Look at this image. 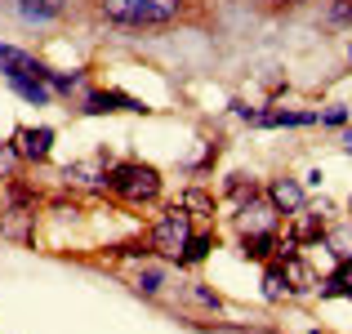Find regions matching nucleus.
Listing matches in <instances>:
<instances>
[{"instance_id": "f257e3e1", "label": "nucleus", "mask_w": 352, "mask_h": 334, "mask_svg": "<svg viewBox=\"0 0 352 334\" xmlns=\"http://www.w3.org/2000/svg\"><path fill=\"white\" fill-rule=\"evenodd\" d=\"M103 18L125 27H156V23H174L183 14V0H103Z\"/></svg>"}, {"instance_id": "f03ea898", "label": "nucleus", "mask_w": 352, "mask_h": 334, "mask_svg": "<svg viewBox=\"0 0 352 334\" xmlns=\"http://www.w3.org/2000/svg\"><path fill=\"white\" fill-rule=\"evenodd\" d=\"M107 183H112V192H116V197L138 201V205H143V201H152L156 192H161V179H156V170H152V165H116Z\"/></svg>"}, {"instance_id": "7ed1b4c3", "label": "nucleus", "mask_w": 352, "mask_h": 334, "mask_svg": "<svg viewBox=\"0 0 352 334\" xmlns=\"http://www.w3.org/2000/svg\"><path fill=\"white\" fill-rule=\"evenodd\" d=\"M188 241H192V232H188V210H183V205L165 210L161 223L152 227V249H156V254H165V258H183Z\"/></svg>"}, {"instance_id": "20e7f679", "label": "nucleus", "mask_w": 352, "mask_h": 334, "mask_svg": "<svg viewBox=\"0 0 352 334\" xmlns=\"http://www.w3.org/2000/svg\"><path fill=\"white\" fill-rule=\"evenodd\" d=\"M241 232H245V236H272L276 232V205L250 197L245 205H241Z\"/></svg>"}, {"instance_id": "39448f33", "label": "nucleus", "mask_w": 352, "mask_h": 334, "mask_svg": "<svg viewBox=\"0 0 352 334\" xmlns=\"http://www.w3.org/2000/svg\"><path fill=\"white\" fill-rule=\"evenodd\" d=\"M18 156H27V161H45L50 156V147H54V129H23L18 134Z\"/></svg>"}, {"instance_id": "423d86ee", "label": "nucleus", "mask_w": 352, "mask_h": 334, "mask_svg": "<svg viewBox=\"0 0 352 334\" xmlns=\"http://www.w3.org/2000/svg\"><path fill=\"white\" fill-rule=\"evenodd\" d=\"M272 205L285 210V214H299V210H303V188L294 179H276L272 183Z\"/></svg>"}, {"instance_id": "0eeeda50", "label": "nucleus", "mask_w": 352, "mask_h": 334, "mask_svg": "<svg viewBox=\"0 0 352 334\" xmlns=\"http://www.w3.org/2000/svg\"><path fill=\"white\" fill-rule=\"evenodd\" d=\"M63 9H67V0H18V14H23L27 23H50Z\"/></svg>"}, {"instance_id": "6e6552de", "label": "nucleus", "mask_w": 352, "mask_h": 334, "mask_svg": "<svg viewBox=\"0 0 352 334\" xmlns=\"http://www.w3.org/2000/svg\"><path fill=\"white\" fill-rule=\"evenodd\" d=\"M281 276H285V285H290L294 294H303V290H312V272L299 263L294 254H285V263H281Z\"/></svg>"}, {"instance_id": "1a4fd4ad", "label": "nucleus", "mask_w": 352, "mask_h": 334, "mask_svg": "<svg viewBox=\"0 0 352 334\" xmlns=\"http://www.w3.org/2000/svg\"><path fill=\"white\" fill-rule=\"evenodd\" d=\"M14 89L18 94L27 98V103H50V85H45V80H36V76H14Z\"/></svg>"}, {"instance_id": "9d476101", "label": "nucleus", "mask_w": 352, "mask_h": 334, "mask_svg": "<svg viewBox=\"0 0 352 334\" xmlns=\"http://www.w3.org/2000/svg\"><path fill=\"white\" fill-rule=\"evenodd\" d=\"M116 107L143 111V103H134V98H125V94H89V111H116Z\"/></svg>"}, {"instance_id": "9b49d317", "label": "nucleus", "mask_w": 352, "mask_h": 334, "mask_svg": "<svg viewBox=\"0 0 352 334\" xmlns=\"http://www.w3.org/2000/svg\"><path fill=\"white\" fill-rule=\"evenodd\" d=\"M258 120V125H312L317 116H308V111H267V116H250Z\"/></svg>"}, {"instance_id": "f8f14e48", "label": "nucleus", "mask_w": 352, "mask_h": 334, "mask_svg": "<svg viewBox=\"0 0 352 334\" xmlns=\"http://www.w3.org/2000/svg\"><path fill=\"white\" fill-rule=\"evenodd\" d=\"M179 205L188 210V214H214V201H210L206 192H197V188H192V192H183V201H179Z\"/></svg>"}, {"instance_id": "ddd939ff", "label": "nucleus", "mask_w": 352, "mask_h": 334, "mask_svg": "<svg viewBox=\"0 0 352 334\" xmlns=\"http://www.w3.org/2000/svg\"><path fill=\"white\" fill-rule=\"evenodd\" d=\"M14 170H18V147L14 143H0V183L14 179Z\"/></svg>"}, {"instance_id": "4468645a", "label": "nucleus", "mask_w": 352, "mask_h": 334, "mask_svg": "<svg viewBox=\"0 0 352 334\" xmlns=\"http://www.w3.org/2000/svg\"><path fill=\"white\" fill-rule=\"evenodd\" d=\"M330 294H352V258L330 276Z\"/></svg>"}, {"instance_id": "2eb2a0df", "label": "nucleus", "mask_w": 352, "mask_h": 334, "mask_svg": "<svg viewBox=\"0 0 352 334\" xmlns=\"http://www.w3.org/2000/svg\"><path fill=\"white\" fill-rule=\"evenodd\" d=\"M281 290H285L281 267H267V276H263V294H267V299H281Z\"/></svg>"}, {"instance_id": "dca6fc26", "label": "nucleus", "mask_w": 352, "mask_h": 334, "mask_svg": "<svg viewBox=\"0 0 352 334\" xmlns=\"http://www.w3.org/2000/svg\"><path fill=\"white\" fill-rule=\"evenodd\" d=\"M206 249H210V241H206V236H197V241H188L183 258H188V263H197V258H206Z\"/></svg>"}, {"instance_id": "f3484780", "label": "nucleus", "mask_w": 352, "mask_h": 334, "mask_svg": "<svg viewBox=\"0 0 352 334\" xmlns=\"http://www.w3.org/2000/svg\"><path fill=\"white\" fill-rule=\"evenodd\" d=\"M330 23H352V0H335L330 5Z\"/></svg>"}, {"instance_id": "a211bd4d", "label": "nucleus", "mask_w": 352, "mask_h": 334, "mask_svg": "<svg viewBox=\"0 0 352 334\" xmlns=\"http://www.w3.org/2000/svg\"><path fill=\"white\" fill-rule=\"evenodd\" d=\"M156 285H161V272H143V276H138V290H147V294H152Z\"/></svg>"}, {"instance_id": "6ab92c4d", "label": "nucleus", "mask_w": 352, "mask_h": 334, "mask_svg": "<svg viewBox=\"0 0 352 334\" xmlns=\"http://www.w3.org/2000/svg\"><path fill=\"white\" fill-rule=\"evenodd\" d=\"M344 120H348L344 107H330V111H326V125H344Z\"/></svg>"}, {"instance_id": "aec40b11", "label": "nucleus", "mask_w": 352, "mask_h": 334, "mask_svg": "<svg viewBox=\"0 0 352 334\" xmlns=\"http://www.w3.org/2000/svg\"><path fill=\"white\" fill-rule=\"evenodd\" d=\"M272 5H299V0H272Z\"/></svg>"}]
</instances>
